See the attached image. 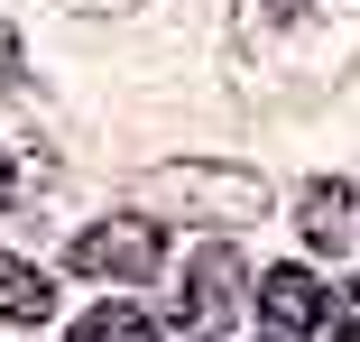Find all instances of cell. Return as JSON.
Masks as SVG:
<instances>
[{"label":"cell","instance_id":"7a4b0ae2","mask_svg":"<svg viewBox=\"0 0 360 342\" xmlns=\"http://www.w3.org/2000/svg\"><path fill=\"white\" fill-rule=\"evenodd\" d=\"M167 268V232L148 222V213H102L93 232H75V278H120V287H139V278H158Z\"/></svg>","mask_w":360,"mask_h":342},{"label":"cell","instance_id":"7c38bea8","mask_svg":"<svg viewBox=\"0 0 360 342\" xmlns=\"http://www.w3.org/2000/svg\"><path fill=\"white\" fill-rule=\"evenodd\" d=\"M75 10H139V0H75Z\"/></svg>","mask_w":360,"mask_h":342},{"label":"cell","instance_id":"3957f363","mask_svg":"<svg viewBox=\"0 0 360 342\" xmlns=\"http://www.w3.org/2000/svg\"><path fill=\"white\" fill-rule=\"evenodd\" d=\"M158 194H167V213H194V222H259L268 213V194L231 167H167Z\"/></svg>","mask_w":360,"mask_h":342},{"label":"cell","instance_id":"5b68a950","mask_svg":"<svg viewBox=\"0 0 360 342\" xmlns=\"http://www.w3.org/2000/svg\"><path fill=\"white\" fill-rule=\"evenodd\" d=\"M259 315H268L277 342H305L323 324V287L305 278V268H268V278H259Z\"/></svg>","mask_w":360,"mask_h":342},{"label":"cell","instance_id":"9c48e42d","mask_svg":"<svg viewBox=\"0 0 360 342\" xmlns=\"http://www.w3.org/2000/svg\"><path fill=\"white\" fill-rule=\"evenodd\" d=\"M305 342H360V287H342V296H323V324H314Z\"/></svg>","mask_w":360,"mask_h":342},{"label":"cell","instance_id":"30bf717a","mask_svg":"<svg viewBox=\"0 0 360 342\" xmlns=\"http://www.w3.org/2000/svg\"><path fill=\"white\" fill-rule=\"evenodd\" d=\"M0 84H19V37L0 28Z\"/></svg>","mask_w":360,"mask_h":342},{"label":"cell","instance_id":"52a82bcc","mask_svg":"<svg viewBox=\"0 0 360 342\" xmlns=\"http://www.w3.org/2000/svg\"><path fill=\"white\" fill-rule=\"evenodd\" d=\"M296 232H305V241H314L323 259H333V250L351 241V185H342V176H323V185H314V194L296 203Z\"/></svg>","mask_w":360,"mask_h":342},{"label":"cell","instance_id":"6da1fadb","mask_svg":"<svg viewBox=\"0 0 360 342\" xmlns=\"http://www.w3.org/2000/svg\"><path fill=\"white\" fill-rule=\"evenodd\" d=\"M360 65V0H231V84L250 102H314Z\"/></svg>","mask_w":360,"mask_h":342},{"label":"cell","instance_id":"277c9868","mask_svg":"<svg viewBox=\"0 0 360 342\" xmlns=\"http://www.w3.org/2000/svg\"><path fill=\"white\" fill-rule=\"evenodd\" d=\"M231 315H240V250L212 241V250H194L185 287H176V333H212V324H231Z\"/></svg>","mask_w":360,"mask_h":342},{"label":"cell","instance_id":"8fae6325","mask_svg":"<svg viewBox=\"0 0 360 342\" xmlns=\"http://www.w3.org/2000/svg\"><path fill=\"white\" fill-rule=\"evenodd\" d=\"M0 203H19V167L10 158H0Z\"/></svg>","mask_w":360,"mask_h":342},{"label":"cell","instance_id":"ba28073f","mask_svg":"<svg viewBox=\"0 0 360 342\" xmlns=\"http://www.w3.org/2000/svg\"><path fill=\"white\" fill-rule=\"evenodd\" d=\"M75 342H148V315H139V305H93L75 324Z\"/></svg>","mask_w":360,"mask_h":342},{"label":"cell","instance_id":"8992f818","mask_svg":"<svg viewBox=\"0 0 360 342\" xmlns=\"http://www.w3.org/2000/svg\"><path fill=\"white\" fill-rule=\"evenodd\" d=\"M0 315H10V324H46L56 315V278L28 268L19 250H0Z\"/></svg>","mask_w":360,"mask_h":342}]
</instances>
